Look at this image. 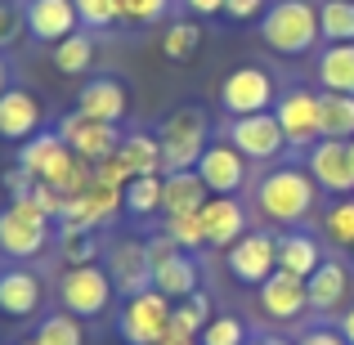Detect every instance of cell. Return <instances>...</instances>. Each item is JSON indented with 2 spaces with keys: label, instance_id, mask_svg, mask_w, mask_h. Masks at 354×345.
Segmentation results:
<instances>
[{
  "label": "cell",
  "instance_id": "5b68a950",
  "mask_svg": "<svg viewBox=\"0 0 354 345\" xmlns=\"http://www.w3.org/2000/svg\"><path fill=\"white\" fill-rule=\"evenodd\" d=\"M171 310L175 301H166L162 292H139V296H126V305H121L117 314V332L126 345H162L171 337Z\"/></svg>",
  "mask_w": 354,
  "mask_h": 345
},
{
  "label": "cell",
  "instance_id": "5bb4252c",
  "mask_svg": "<svg viewBox=\"0 0 354 345\" xmlns=\"http://www.w3.org/2000/svg\"><path fill=\"white\" fill-rule=\"evenodd\" d=\"M126 211V189H108V184H90L86 193L68 198L63 207V229H99L108 220H117Z\"/></svg>",
  "mask_w": 354,
  "mask_h": 345
},
{
  "label": "cell",
  "instance_id": "7c38bea8",
  "mask_svg": "<svg viewBox=\"0 0 354 345\" xmlns=\"http://www.w3.org/2000/svg\"><path fill=\"white\" fill-rule=\"evenodd\" d=\"M274 117H278V126H283V135H287L292 148H314L323 139V130H319V95H314V90L296 86V90H287V95H278Z\"/></svg>",
  "mask_w": 354,
  "mask_h": 345
},
{
  "label": "cell",
  "instance_id": "3957f363",
  "mask_svg": "<svg viewBox=\"0 0 354 345\" xmlns=\"http://www.w3.org/2000/svg\"><path fill=\"white\" fill-rule=\"evenodd\" d=\"M157 139H162L166 175L171 171H198L202 153H207V144H211V121H207L202 108H180V113H171L162 121Z\"/></svg>",
  "mask_w": 354,
  "mask_h": 345
},
{
  "label": "cell",
  "instance_id": "4dcf8cb0",
  "mask_svg": "<svg viewBox=\"0 0 354 345\" xmlns=\"http://www.w3.org/2000/svg\"><path fill=\"white\" fill-rule=\"evenodd\" d=\"M207 323H211V301H207V292H202V287L189 296V301H175V310H171V337L198 341Z\"/></svg>",
  "mask_w": 354,
  "mask_h": 345
},
{
  "label": "cell",
  "instance_id": "d6a6232c",
  "mask_svg": "<svg viewBox=\"0 0 354 345\" xmlns=\"http://www.w3.org/2000/svg\"><path fill=\"white\" fill-rule=\"evenodd\" d=\"M23 345H86V332L72 314H50V319H41L36 337H27Z\"/></svg>",
  "mask_w": 354,
  "mask_h": 345
},
{
  "label": "cell",
  "instance_id": "9a60e30c",
  "mask_svg": "<svg viewBox=\"0 0 354 345\" xmlns=\"http://www.w3.org/2000/svg\"><path fill=\"white\" fill-rule=\"evenodd\" d=\"M198 175H202V184L211 189V198H234V193L247 184V157L238 153L234 144H207V153H202V162H198Z\"/></svg>",
  "mask_w": 354,
  "mask_h": 345
},
{
  "label": "cell",
  "instance_id": "ab89813d",
  "mask_svg": "<svg viewBox=\"0 0 354 345\" xmlns=\"http://www.w3.org/2000/svg\"><path fill=\"white\" fill-rule=\"evenodd\" d=\"M59 251H63V260H68V265H95L99 242L90 238V229H63Z\"/></svg>",
  "mask_w": 354,
  "mask_h": 345
},
{
  "label": "cell",
  "instance_id": "7bdbcfd3",
  "mask_svg": "<svg viewBox=\"0 0 354 345\" xmlns=\"http://www.w3.org/2000/svg\"><path fill=\"white\" fill-rule=\"evenodd\" d=\"M23 32H27L23 9H18V5H9V0H0V50H5V45H14Z\"/></svg>",
  "mask_w": 354,
  "mask_h": 345
},
{
  "label": "cell",
  "instance_id": "d4e9b609",
  "mask_svg": "<svg viewBox=\"0 0 354 345\" xmlns=\"http://www.w3.org/2000/svg\"><path fill=\"white\" fill-rule=\"evenodd\" d=\"M323 265V251L310 233L292 229V233H278V274H292V278H310L314 269Z\"/></svg>",
  "mask_w": 354,
  "mask_h": 345
},
{
  "label": "cell",
  "instance_id": "ac0fdd59",
  "mask_svg": "<svg viewBox=\"0 0 354 345\" xmlns=\"http://www.w3.org/2000/svg\"><path fill=\"white\" fill-rule=\"evenodd\" d=\"M23 18H27V32H32L41 45H59L63 36H72L81 27L72 0H27Z\"/></svg>",
  "mask_w": 354,
  "mask_h": 345
},
{
  "label": "cell",
  "instance_id": "52a82bcc",
  "mask_svg": "<svg viewBox=\"0 0 354 345\" xmlns=\"http://www.w3.org/2000/svg\"><path fill=\"white\" fill-rule=\"evenodd\" d=\"M148 251H153V292H162L166 301H189V296L202 287L193 251H180L166 233L148 242Z\"/></svg>",
  "mask_w": 354,
  "mask_h": 345
},
{
  "label": "cell",
  "instance_id": "30bf717a",
  "mask_svg": "<svg viewBox=\"0 0 354 345\" xmlns=\"http://www.w3.org/2000/svg\"><path fill=\"white\" fill-rule=\"evenodd\" d=\"M59 139L72 148L77 157H86V162H104V157H113L117 148H121V130L117 126H108V121H95V117H86V113H68V117H59Z\"/></svg>",
  "mask_w": 354,
  "mask_h": 345
},
{
  "label": "cell",
  "instance_id": "4316f807",
  "mask_svg": "<svg viewBox=\"0 0 354 345\" xmlns=\"http://www.w3.org/2000/svg\"><path fill=\"white\" fill-rule=\"evenodd\" d=\"M121 162L130 166V175H166L162 162V139L148 135V130H135V135H121Z\"/></svg>",
  "mask_w": 354,
  "mask_h": 345
},
{
  "label": "cell",
  "instance_id": "f1b7e54d",
  "mask_svg": "<svg viewBox=\"0 0 354 345\" xmlns=\"http://www.w3.org/2000/svg\"><path fill=\"white\" fill-rule=\"evenodd\" d=\"M319 130L323 139H341L350 144L354 139V95H319Z\"/></svg>",
  "mask_w": 354,
  "mask_h": 345
},
{
  "label": "cell",
  "instance_id": "f6af8a7d",
  "mask_svg": "<svg viewBox=\"0 0 354 345\" xmlns=\"http://www.w3.org/2000/svg\"><path fill=\"white\" fill-rule=\"evenodd\" d=\"M5 189H9V202H27V198H32V189H36V180L23 171V166H14V171L5 175Z\"/></svg>",
  "mask_w": 354,
  "mask_h": 345
},
{
  "label": "cell",
  "instance_id": "9c48e42d",
  "mask_svg": "<svg viewBox=\"0 0 354 345\" xmlns=\"http://www.w3.org/2000/svg\"><path fill=\"white\" fill-rule=\"evenodd\" d=\"M220 99H225L229 117H251V113H274L278 104V86L265 68H234L220 86Z\"/></svg>",
  "mask_w": 354,
  "mask_h": 345
},
{
  "label": "cell",
  "instance_id": "8992f818",
  "mask_svg": "<svg viewBox=\"0 0 354 345\" xmlns=\"http://www.w3.org/2000/svg\"><path fill=\"white\" fill-rule=\"evenodd\" d=\"M50 225L54 220L45 211H36V202H9L0 211V251L14 260H32L50 247Z\"/></svg>",
  "mask_w": 354,
  "mask_h": 345
},
{
  "label": "cell",
  "instance_id": "f907efd6",
  "mask_svg": "<svg viewBox=\"0 0 354 345\" xmlns=\"http://www.w3.org/2000/svg\"><path fill=\"white\" fill-rule=\"evenodd\" d=\"M256 345H287V341H283V337H260Z\"/></svg>",
  "mask_w": 354,
  "mask_h": 345
},
{
  "label": "cell",
  "instance_id": "83f0119b",
  "mask_svg": "<svg viewBox=\"0 0 354 345\" xmlns=\"http://www.w3.org/2000/svg\"><path fill=\"white\" fill-rule=\"evenodd\" d=\"M319 81L332 95H354V45H323Z\"/></svg>",
  "mask_w": 354,
  "mask_h": 345
},
{
  "label": "cell",
  "instance_id": "60d3db41",
  "mask_svg": "<svg viewBox=\"0 0 354 345\" xmlns=\"http://www.w3.org/2000/svg\"><path fill=\"white\" fill-rule=\"evenodd\" d=\"M171 0H121V23L126 27H148V23H162Z\"/></svg>",
  "mask_w": 354,
  "mask_h": 345
},
{
  "label": "cell",
  "instance_id": "681fc988",
  "mask_svg": "<svg viewBox=\"0 0 354 345\" xmlns=\"http://www.w3.org/2000/svg\"><path fill=\"white\" fill-rule=\"evenodd\" d=\"M5 90H9V63L0 59V95H5Z\"/></svg>",
  "mask_w": 354,
  "mask_h": 345
},
{
  "label": "cell",
  "instance_id": "ee69618b",
  "mask_svg": "<svg viewBox=\"0 0 354 345\" xmlns=\"http://www.w3.org/2000/svg\"><path fill=\"white\" fill-rule=\"evenodd\" d=\"M269 5H274V0H225V14L234 18V23H256V18H265Z\"/></svg>",
  "mask_w": 354,
  "mask_h": 345
},
{
  "label": "cell",
  "instance_id": "8fae6325",
  "mask_svg": "<svg viewBox=\"0 0 354 345\" xmlns=\"http://www.w3.org/2000/svg\"><path fill=\"white\" fill-rule=\"evenodd\" d=\"M229 144H234L247 162H274V157L283 153L287 135H283V126H278L274 113H251V117L229 121Z\"/></svg>",
  "mask_w": 354,
  "mask_h": 345
},
{
  "label": "cell",
  "instance_id": "484cf974",
  "mask_svg": "<svg viewBox=\"0 0 354 345\" xmlns=\"http://www.w3.org/2000/svg\"><path fill=\"white\" fill-rule=\"evenodd\" d=\"M63 157H68V144L59 139V130H41V135H32L27 144H18V166H23L32 180H45Z\"/></svg>",
  "mask_w": 354,
  "mask_h": 345
},
{
  "label": "cell",
  "instance_id": "7402d4cb",
  "mask_svg": "<svg viewBox=\"0 0 354 345\" xmlns=\"http://www.w3.org/2000/svg\"><path fill=\"white\" fill-rule=\"evenodd\" d=\"M45 301V287L41 278H36V269H5L0 274V314H9V319H32L36 310H41Z\"/></svg>",
  "mask_w": 354,
  "mask_h": 345
},
{
  "label": "cell",
  "instance_id": "ffe728a7",
  "mask_svg": "<svg viewBox=\"0 0 354 345\" xmlns=\"http://www.w3.org/2000/svg\"><path fill=\"white\" fill-rule=\"evenodd\" d=\"M77 113H86L95 121H108V126H121L126 113H130V95H126V86H121L117 77H95V81L81 86Z\"/></svg>",
  "mask_w": 354,
  "mask_h": 345
},
{
  "label": "cell",
  "instance_id": "603a6c76",
  "mask_svg": "<svg viewBox=\"0 0 354 345\" xmlns=\"http://www.w3.org/2000/svg\"><path fill=\"white\" fill-rule=\"evenodd\" d=\"M202 216V233H207V247H234L247 233V207L238 198H207Z\"/></svg>",
  "mask_w": 354,
  "mask_h": 345
},
{
  "label": "cell",
  "instance_id": "1f68e13d",
  "mask_svg": "<svg viewBox=\"0 0 354 345\" xmlns=\"http://www.w3.org/2000/svg\"><path fill=\"white\" fill-rule=\"evenodd\" d=\"M319 32L328 45H354V0H323Z\"/></svg>",
  "mask_w": 354,
  "mask_h": 345
},
{
  "label": "cell",
  "instance_id": "d6986e66",
  "mask_svg": "<svg viewBox=\"0 0 354 345\" xmlns=\"http://www.w3.org/2000/svg\"><path fill=\"white\" fill-rule=\"evenodd\" d=\"M260 310L274 323H296L301 314H310V287H305V278L274 274L269 283H260Z\"/></svg>",
  "mask_w": 354,
  "mask_h": 345
},
{
  "label": "cell",
  "instance_id": "e0dca14e",
  "mask_svg": "<svg viewBox=\"0 0 354 345\" xmlns=\"http://www.w3.org/2000/svg\"><path fill=\"white\" fill-rule=\"evenodd\" d=\"M108 274H113V287L126 296H139L153 287V251L148 242H117L108 251Z\"/></svg>",
  "mask_w": 354,
  "mask_h": 345
},
{
  "label": "cell",
  "instance_id": "bcb514c9",
  "mask_svg": "<svg viewBox=\"0 0 354 345\" xmlns=\"http://www.w3.org/2000/svg\"><path fill=\"white\" fill-rule=\"evenodd\" d=\"M296 345H350V341L341 337V328H328V323H319V328H310Z\"/></svg>",
  "mask_w": 354,
  "mask_h": 345
},
{
  "label": "cell",
  "instance_id": "836d02e7",
  "mask_svg": "<svg viewBox=\"0 0 354 345\" xmlns=\"http://www.w3.org/2000/svg\"><path fill=\"white\" fill-rule=\"evenodd\" d=\"M126 211L130 216H157L162 211V175H135L126 184Z\"/></svg>",
  "mask_w": 354,
  "mask_h": 345
},
{
  "label": "cell",
  "instance_id": "7dc6e473",
  "mask_svg": "<svg viewBox=\"0 0 354 345\" xmlns=\"http://www.w3.org/2000/svg\"><path fill=\"white\" fill-rule=\"evenodd\" d=\"M198 18H211V14H225V0H184Z\"/></svg>",
  "mask_w": 354,
  "mask_h": 345
},
{
  "label": "cell",
  "instance_id": "816d5d0a",
  "mask_svg": "<svg viewBox=\"0 0 354 345\" xmlns=\"http://www.w3.org/2000/svg\"><path fill=\"white\" fill-rule=\"evenodd\" d=\"M350 162H354V139H350Z\"/></svg>",
  "mask_w": 354,
  "mask_h": 345
},
{
  "label": "cell",
  "instance_id": "e575fe53",
  "mask_svg": "<svg viewBox=\"0 0 354 345\" xmlns=\"http://www.w3.org/2000/svg\"><path fill=\"white\" fill-rule=\"evenodd\" d=\"M323 238L341 251H354V198H341L323 211Z\"/></svg>",
  "mask_w": 354,
  "mask_h": 345
},
{
  "label": "cell",
  "instance_id": "f5cc1de1",
  "mask_svg": "<svg viewBox=\"0 0 354 345\" xmlns=\"http://www.w3.org/2000/svg\"><path fill=\"white\" fill-rule=\"evenodd\" d=\"M350 256H354V251H350Z\"/></svg>",
  "mask_w": 354,
  "mask_h": 345
},
{
  "label": "cell",
  "instance_id": "f35d334b",
  "mask_svg": "<svg viewBox=\"0 0 354 345\" xmlns=\"http://www.w3.org/2000/svg\"><path fill=\"white\" fill-rule=\"evenodd\" d=\"M198 345H247V323L234 319V314H220V319H211L202 328Z\"/></svg>",
  "mask_w": 354,
  "mask_h": 345
},
{
  "label": "cell",
  "instance_id": "277c9868",
  "mask_svg": "<svg viewBox=\"0 0 354 345\" xmlns=\"http://www.w3.org/2000/svg\"><path fill=\"white\" fill-rule=\"evenodd\" d=\"M113 296H117L113 274L99 260L95 265H68V274L59 278V305L72 319H99L113 305Z\"/></svg>",
  "mask_w": 354,
  "mask_h": 345
},
{
  "label": "cell",
  "instance_id": "d590c367",
  "mask_svg": "<svg viewBox=\"0 0 354 345\" xmlns=\"http://www.w3.org/2000/svg\"><path fill=\"white\" fill-rule=\"evenodd\" d=\"M198 50H202V27L198 23H171L162 32V54L171 63H189Z\"/></svg>",
  "mask_w": 354,
  "mask_h": 345
},
{
  "label": "cell",
  "instance_id": "2e32d148",
  "mask_svg": "<svg viewBox=\"0 0 354 345\" xmlns=\"http://www.w3.org/2000/svg\"><path fill=\"white\" fill-rule=\"evenodd\" d=\"M41 121H45V108L32 90L23 86H9L0 95V139L9 144H27L32 135H41Z\"/></svg>",
  "mask_w": 354,
  "mask_h": 345
},
{
  "label": "cell",
  "instance_id": "ba28073f",
  "mask_svg": "<svg viewBox=\"0 0 354 345\" xmlns=\"http://www.w3.org/2000/svg\"><path fill=\"white\" fill-rule=\"evenodd\" d=\"M229 274L247 287H260L278 274V233H265V229H247L242 238L229 247L225 256Z\"/></svg>",
  "mask_w": 354,
  "mask_h": 345
},
{
  "label": "cell",
  "instance_id": "cb8c5ba5",
  "mask_svg": "<svg viewBox=\"0 0 354 345\" xmlns=\"http://www.w3.org/2000/svg\"><path fill=\"white\" fill-rule=\"evenodd\" d=\"M211 198V189L202 184L198 171H171L162 175V216H193Z\"/></svg>",
  "mask_w": 354,
  "mask_h": 345
},
{
  "label": "cell",
  "instance_id": "44dd1931",
  "mask_svg": "<svg viewBox=\"0 0 354 345\" xmlns=\"http://www.w3.org/2000/svg\"><path fill=\"white\" fill-rule=\"evenodd\" d=\"M305 287H310V314H341L350 301V269L341 260H323L305 278Z\"/></svg>",
  "mask_w": 354,
  "mask_h": 345
},
{
  "label": "cell",
  "instance_id": "f546056e",
  "mask_svg": "<svg viewBox=\"0 0 354 345\" xmlns=\"http://www.w3.org/2000/svg\"><path fill=\"white\" fill-rule=\"evenodd\" d=\"M54 68L63 72V77H81V72L95 63V36L86 32V27H77L72 36H63L59 45H54Z\"/></svg>",
  "mask_w": 354,
  "mask_h": 345
},
{
  "label": "cell",
  "instance_id": "4fadbf2b",
  "mask_svg": "<svg viewBox=\"0 0 354 345\" xmlns=\"http://www.w3.org/2000/svg\"><path fill=\"white\" fill-rule=\"evenodd\" d=\"M305 171L314 175L323 193H337V198H350L354 193V162H350V144L341 139H319L305 157Z\"/></svg>",
  "mask_w": 354,
  "mask_h": 345
},
{
  "label": "cell",
  "instance_id": "6da1fadb",
  "mask_svg": "<svg viewBox=\"0 0 354 345\" xmlns=\"http://www.w3.org/2000/svg\"><path fill=\"white\" fill-rule=\"evenodd\" d=\"M314 202H319V184H314V175L301 171V166H278V171H269L265 180H260V189H256L260 216L274 220V225H283V229L305 225V220L314 216Z\"/></svg>",
  "mask_w": 354,
  "mask_h": 345
},
{
  "label": "cell",
  "instance_id": "b9f144b4",
  "mask_svg": "<svg viewBox=\"0 0 354 345\" xmlns=\"http://www.w3.org/2000/svg\"><path fill=\"white\" fill-rule=\"evenodd\" d=\"M130 180H135V175H130V166H126V162H121V153L104 157V162H95V184H108V189H126Z\"/></svg>",
  "mask_w": 354,
  "mask_h": 345
},
{
  "label": "cell",
  "instance_id": "c3c4849f",
  "mask_svg": "<svg viewBox=\"0 0 354 345\" xmlns=\"http://www.w3.org/2000/svg\"><path fill=\"white\" fill-rule=\"evenodd\" d=\"M341 337L354 345V305H346V310H341Z\"/></svg>",
  "mask_w": 354,
  "mask_h": 345
},
{
  "label": "cell",
  "instance_id": "8d00e7d4",
  "mask_svg": "<svg viewBox=\"0 0 354 345\" xmlns=\"http://www.w3.org/2000/svg\"><path fill=\"white\" fill-rule=\"evenodd\" d=\"M166 238L175 242L180 251H198V247H207V233H202V216L193 211V216H166Z\"/></svg>",
  "mask_w": 354,
  "mask_h": 345
},
{
  "label": "cell",
  "instance_id": "74e56055",
  "mask_svg": "<svg viewBox=\"0 0 354 345\" xmlns=\"http://www.w3.org/2000/svg\"><path fill=\"white\" fill-rule=\"evenodd\" d=\"M72 5H77L81 27H90V32H104V27L121 23V0H72Z\"/></svg>",
  "mask_w": 354,
  "mask_h": 345
},
{
  "label": "cell",
  "instance_id": "7a4b0ae2",
  "mask_svg": "<svg viewBox=\"0 0 354 345\" xmlns=\"http://www.w3.org/2000/svg\"><path fill=\"white\" fill-rule=\"evenodd\" d=\"M260 36L274 54H305L319 41V5L310 0H274L260 18Z\"/></svg>",
  "mask_w": 354,
  "mask_h": 345
}]
</instances>
